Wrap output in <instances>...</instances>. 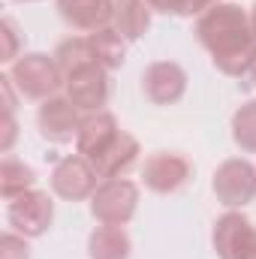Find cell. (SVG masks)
Instances as JSON below:
<instances>
[{
	"instance_id": "obj_1",
	"label": "cell",
	"mask_w": 256,
	"mask_h": 259,
	"mask_svg": "<svg viewBox=\"0 0 256 259\" xmlns=\"http://www.w3.org/2000/svg\"><path fill=\"white\" fill-rule=\"evenodd\" d=\"M196 33L202 46L214 55V64L229 75H241L256 66V33L241 6H214L208 9Z\"/></svg>"
},
{
	"instance_id": "obj_2",
	"label": "cell",
	"mask_w": 256,
	"mask_h": 259,
	"mask_svg": "<svg viewBox=\"0 0 256 259\" xmlns=\"http://www.w3.org/2000/svg\"><path fill=\"white\" fill-rule=\"evenodd\" d=\"M9 78L18 84V91L27 100H46L61 84V66L49 61L46 55H27L12 66Z\"/></svg>"
},
{
	"instance_id": "obj_3",
	"label": "cell",
	"mask_w": 256,
	"mask_h": 259,
	"mask_svg": "<svg viewBox=\"0 0 256 259\" xmlns=\"http://www.w3.org/2000/svg\"><path fill=\"white\" fill-rule=\"evenodd\" d=\"M6 214H9V223H12L21 235H30V238H33V235H42V232L52 226L55 208H52L49 193H42V190H24V193H18V196L9 199Z\"/></svg>"
},
{
	"instance_id": "obj_4",
	"label": "cell",
	"mask_w": 256,
	"mask_h": 259,
	"mask_svg": "<svg viewBox=\"0 0 256 259\" xmlns=\"http://www.w3.org/2000/svg\"><path fill=\"white\" fill-rule=\"evenodd\" d=\"M136 199H139V190L136 184L130 181H121V178H109L97 193H94V217L103 220L106 226H121L127 223L136 211Z\"/></svg>"
},
{
	"instance_id": "obj_5",
	"label": "cell",
	"mask_w": 256,
	"mask_h": 259,
	"mask_svg": "<svg viewBox=\"0 0 256 259\" xmlns=\"http://www.w3.org/2000/svg\"><path fill=\"white\" fill-rule=\"evenodd\" d=\"M214 250L220 259H256V229L241 214H226L214 229Z\"/></svg>"
},
{
	"instance_id": "obj_6",
	"label": "cell",
	"mask_w": 256,
	"mask_h": 259,
	"mask_svg": "<svg viewBox=\"0 0 256 259\" xmlns=\"http://www.w3.org/2000/svg\"><path fill=\"white\" fill-rule=\"evenodd\" d=\"M214 190L223 205H247L256 196V172L244 160H229L214 175Z\"/></svg>"
},
{
	"instance_id": "obj_7",
	"label": "cell",
	"mask_w": 256,
	"mask_h": 259,
	"mask_svg": "<svg viewBox=\"0 0 256 259\" xmlns=\"http://www.w3.org/2000/svg\"><path fill=\"white\" fill-rule=\"evenodd\" d=\"M103 69L106 66L91 64V66H84V69L69 72L66 94H69V100H72L75 109H100L109 100V78H106Z\"/></svg>"
},
{
	"instance_id": "obj_8",
	"label": "cell",
	"mask_w": 256,
	"mask_h": 259,
	"mask_svg": "<svg viewBox=\"0 0 256 259\" xmlns=\"http://www.w3.org/2000/svg\"><path fill=\"white\" fill-rule=\"evenodd\" d=\"M52 187L64 199H84L97 187V169L84 157H66L52 175Z\"/></svg>"
},
{
	"instance_id": "obj_9",
	"label": "cell",
	"mask_w": 256,
	"mask_h": 259,
	"mask_svg": "<svg viewBox=\"0 0 256 259\" xmlns=\"http://www.w3.org/2000/svg\"><path fill=\"white\" fill-rule=\"evenodd\" d=\"M190 178V163L178 154H154L148 163H145V184L157 193H172L178 187H184Z\"/></svg>"
},
{
	"instance_id": "obj_10",
	"label": "cell",
	"mask_w": 256,
	"mask_h": 259,
	"mask_svg": "<svg viewBox=\"0 0 256 259\" xmlns=\"http://www.w3.org/2000/svg\"><path fill=\"white\" fill-rule=\"evenodd\" d=\"M58 9L64 15L66 24H72L75 30H106V24L115 18V3L112 0H58Z\"/></svg>"
},
{
	"instance_id": "obj_11",
	"label": "cell",
	"mask_w": 256,
	"mask_h": 259,
	"mask_svg": "<svg viewBox=\"0 0 256 259\" xmlns=\"http://www.w3.org/2000/svg\"><path fill=\"white\" fill-rule=\"evenodd\" d=\"M184 84H187V75L178 64H151L142 75V88L148 94V100L166 106V103H175L181 94H184Z\"/></svg>"
},
{
	"instance_id": "obj_12",
	"label": "cell",
	"mask_w": 256,
	"mask_h": 259,
	"mask_svg": "<svg viewBox=\"0 0 256 259\" xmlns=\"http://www.w3.org/2000/svg\"><path fill=\"white\" fill-rule=\"evenodd\" d=\"M39 130L52 142H69L72 136H78L81 124L72 100H46L39 109Z\"/></svg>"
},
{
	"instance_id": "obj_13",
	"label": "cell",
	"mask_w": 256,
	"mask_h": 259,
	"mask_svg": "<svg viewBox=\"0 0 256 259\" xmlns=\"http://www.w3.org/2000/svg\"><path fill=\"white\" fill-rule=\"evenodd\" d=\"M118 139V127H115V118L112 115H94V118H88V121H81V130H78V136H75V142H78V154H84L91 163L94 160H100L106 151H109V145Z\"/></svg>"
},
{
	"instance_id": "obj_14",
	"label": "cell",
	"mask_w": 256,
	"mask_h": 259,
	"mask_svg": "<svg viewBox=\"0 0 256 259\" xmlns=\"http://www.w3.org/2000/svg\"><path fill=\"white\" fill-rule=\"evenodd\" d=\"M136 154H139L136 139L127 136V133H118V139L109 145V151L100 160H94V169H97L100 178H118L121 172H127L130 166L136 163Z\"/></svg>"
},
{
	"instance_id": "obj_15",
	"label": "cell",
	"mask_w": 256,
	"mask_h": 259,
	"mask_svg": "<svg viewBox=\"0 0 256 259\" xmlns=\"http://www.w3.org/2000/svg\"><path fill=\"white\" fill-rule=\"evenodd\" d=\"M91 259H130V238L121 226H103L91 235Z\"/></svg>"
},
{
	"instance_id": "obj_16",
	"label": "cell",
	"mask_w": 256,
	"mask_h": 259,
	"mask_svg": "<svg viewBox=\"0 0 256 259\" xmlns=\"http://www.w3.org/2000/svg\"><path fill=\"white\" fill-rule=\"evenodd\" d=\"M115 18H118V27H121V33L127 39H139L148 30V6H145V0H118Z\"/></svg>"
},
{
	"instance_id": "obj_17",
	"label": "cell",
	"mask_w": 256,
	"mask_h": 259,
	"mask_svg": "<svg viewBox=\"0 0 256 259\" xmlns=\"http://www.w3.org/2000/svg\"><path fill=\"white\" fill-rule=\"evenodd\" d=\"M91 49H94L100 66H106V69H115V66L124 64V42H121V33H115V30H109V27L91 33Z\"/></svg>"
},
{
	"instance_id": "obj_18",
	"label": "cell",
	"mask_w": 256,
	"mask_h": 259,
	"mask_svg": "<svg viewBox=\"0 0 256 259\" xmlns=\"http://www.w3.org/2000/svg\"><path fill=\"white\" fill-rule=\"evenodd\" d=\"M33 181H36V178H33V169H30V166L18 163V160H12V157L3 160V196H6V199L30 190Z\"/></svg>"
},
{
	"instance_id": "obj_19",
	"label": "cell",
	"mask_w": 256,
	"mask_h": 259,
	"mask_svg": "<svg viewBox=\"0 0 256 259\" xmlns=\"http://www.w3.org/2000/svg\"><path fill=\"white\" fill-rule=\"evenodd\" d=\"M232 127H235V142L244 151H256V100L241 106V112L235 115Z\"/></svg>"
},
{
	"instance_id": "obj_20",
	"label": "cell",
	"mask_w": 256,
	"mask_h": 259,
	"mask_svg": "<svg viewBox=\"0 0 256 259\" xmlns=\"http://www.w3.org/2000/svg\"><path fill=\"white\" fill-rule=\"evenodd\" d=\"M27 244L24 238H15V235H3V259H27Z\"/></svg>"
},
{
	"instance_id": "obj_21",
	"label": "cell",
	"mask_w": 256,
	"mask_h": 259,
	"mask_svg": "<svg viewBox=\"0 0 256 259\" xmlns=\"http://www.w3.org/2000/svg\"><path fill=\"white\" fill-rule=\"evenodd\" d=\"M3 39H6V49H3V61H12L15 58V42H18V36H15V24L6 18L3 21Z\"/></svg>"
},
{
	"instance_id": "obj_22",
	"label": "cell",
	"mask_w": 256,
	"mask_h": 259,
	"mask_svg": "<svg viewBox=\"0 0 256 259\" xmlns=\"http://www.w3.org/2000/svg\"><path fill=\"white\" fill-rule=\"evenodd\" d=\"M253 33H256V6H253Z\"/></svg>"
}]
</instances>
